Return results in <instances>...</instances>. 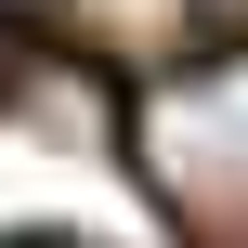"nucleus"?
Returning a JSON list of instances; mask_svg holds the SVG:
<instances>
[{"label":"nucleus","mask_w":248,"mask_h":248,"mask_svg":"<svg viewBox=\"0 0 248 248\" xmlns=\"http://www.w3.org/2000/svg\"><path fill=\"white\" fill-rule=\"evenodd\" d=\"M131 170L196 248H248V39L183 52L131 92Z\"/></svg>","instance_id":"obj_1"}]
</instances>
